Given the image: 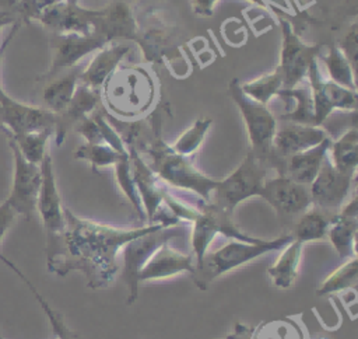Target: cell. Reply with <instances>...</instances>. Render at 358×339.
Returning <instances> with one entry per match:
<instances>
[{"label": "cell", "mask_w": 358, "mask_h": 339, "mask_svg": "<svg viewBox=\"0 0 358 339\" xmlns=\"http://www.w3.org/2000/svg\"><path fill=\"white\" fill-rule=\"evenodd\" d=\"M64 220L66 227L60 238L46 245L48 270L57 276L78 270L92 290L113 283L119 270L116 256L127 241L161 224L122 228L80 217L67 207H64Z\"/></svg>", "instance_id": "cell-1"}, {"label": "cell", "mask_w": 358, "mask_h": 339, "mask_svg": "<svg viewBox=\"0 0 358 339\" xmlns=\"http://www.w3.org/2000/svg\"><path fill=\"white\" fill-rule=\"evenodd\" d=\"M150 157V168L165 184L192 191L203 202H208L217 179L197 170L190 157L178 154L166 144L159 133V125L154 130V137L145 147Z\"/></svg>", "instance_id": "cell-2"}, {"label": "cell", "mask_w": 358, "mask_h": 339, "mask_svg": "<svg viewBox=\"0 0 358 339\" xmlns=\"http://www.w3.org/2000/svg\"><path fill=\"white\" fill-rule=\"evenodd\" d=\"M291 240L292 237L289 234H282L273 240L260 238L256 242L232 240L217 251L207 252L201 263L192 273V279L197 289L207 290L208 286L224 273L249 263L267 252L280 251Z\"/></svg>", "instance_id": "cell-3"}, {"label": "cell", "mask_w": 358, "mask_h": 339, "mask_svg": "<svg viewBox=\"0 0 358 339\" xmlns=\"http://www.w3.org/2000/svg\"><path fill=\"white\" fill-rule=\"evenodd\" d=\"M228 92L245 123L248 139H249V151L260 160L267 168H277V161L273 153V139L277 130V119L267 105L259 104L249 98L241 90L239 80H231L228 85Z\"/></svg>", "instance_id": "cell-4"}, {"label": "cell", "mask_w": 358, "mask_h": 339, "mask_svg": "<svg viewBox=\"0 0 358 339\" xmlns=\"http://www.w3.org/2000/svg\"><path fill=\"white\" fill-rule=\"evenodd\" d=\"M102 87L110 111L126 118L141 115L154 97V83L140 69H117Z\"/></svg>", "instance_id": "cell-5"}, {"label": "cell", "mask_w": 358, "mask_h": 339, "mask_svg": "<svg viewBox=\"0 0 358 339\" xmlns=\"http://www.w3.org/2000/svg\"><path fill=\"white\" fill-rule=\"evenodd\" d=\"M267 172V165L248 151L241 164L229 175L224 179H217L208 202L217 209L232 214L238 205L260 195Z\"/></svg>", "instance_id": "cell-6"}, {"label": "cell", "mask_w": 358, "mask_h": 339, "mask_svg": "<svg viewBox=\"0 0 358 339\" xmlns=\"http://www.w3.org/2000/svg\"><path fill=\"white\" fill-rule=\"evenodd\" d=\"M186 226L158 224L152 230L127 241L120 249L123 255V280L127 284L129 296L126 305H131L138 297V272L150 256L164 244L175 238L185 237Z\"/></svg>", "instance_id": "cell-7"}, {"label": "cell", "mask_w": 358, "mask_h": 339, "mask_svg": "<svg viewBox=\"0 0 358 339\" xmlns=\"http://www.w3.org/2000/svg\"><path fill=\"white\" fill-rule=\"evenodd\" d=\"M190 223V240L194 269L201 263L203 256L207 254L208 247L217 234H222L229 240H238L245 242H256L260 240L242 231L232 220V214L217 209L210 202L201 200V203L197 205V210L192 217Z\"/></svg>", "instance_id": "cell-8"}, {"label": "cell", "mask_w": 358, "mask_h": 339, "mask_svg": "<svg viewBox=\"0 0 358 339\" xmlns=\"http://www.w3.org/2000/svg\"><path fill=\"white\" fill-rule=\"evenodd\" d=\"M8 146L13 154V181L6 202L15 212L17 217L22 216L29 220L36 213V200L42 181L41 165L27 161L10 139Z\"/></svg>", "instance_id": "cell-9"}, {"label": "cell", "mask_w": 358, "mask_h": 339, "mask_svg": "<svg viewBox=\"0 0 358 339\" xmlns=\"http://www.w3.org/2000/svg\"><path fill=\"white\" fill-rule=\"evenodd\" d=\"M280 24L282 42L277 67L282 76L284 88H292L306 77L309 66L320 55V45L305 43L289 21L281 20Z\"/></svg>", "instance_id": "cell-10"}, {"label": "cell", "mask_w": 358, "mask_h": 339, "mask_svg": "<svg viewBox=\"0 0 358 339\" xmlns=\"http://www.w3.org/2000/svg\"><path fill=\"white\" fill-rule=\"evenodd\" d=\"M259 198L274 209L284 224L289 226L312 206L306 185H301L287 175L278 174L273 178H266Z\"/></svg>", "instance_id": "cell-11"}, {"label": "cell", "mask_w": 358, "mask_h": 339, "mask_svg": "<svg viewBox=\"0 0 358 339\" xmlns=\"http://www.w3.org/2000/svg\"><path fill=\"white\" fill-rule=\"evenodd\" d=\"M56 113L45 106L29 105L11 98L0 88V130L7 136L52 129L55 132Z\"/></svg>", "instance_id": "cell-12"}, {"label": "cell", "mask_w": 358, "mask_h": 339, "mask_svg": "<svg viewBox=\"0 0 358 339\" xmlns=\"http://www.w3.org/2000/svg\"><path fill=\"white\" fill-rule=\"evenodd\" d=\"M355 175L357 174L338 171L327 154L317 175L308 186L312 206L333 216L337 214L343 203L347 200L355 181Z\"/></svg>", "instance_id": "cell-13"}, {"label": "cell", "mask_w": 358, "mask_h": 339, "mask_svg": "<svg viewBox=\"0 0 358 339\" xmlns=\"http://www.w3.org/2000/svg\"><path fill=\"white\" fill-rule=\"evenodd\" d=\"M41 165V188L36 200V212L41 217L46 234V245L56 242L64 231V206L57 189L56 177L53 171V161L49 153L43 157Z\"/></svg>", "instance_id": "cell-14"}, {"label": "cell", "mask_w": 358, "mask_h": 339, "mask_svg": "<svg viewBox=\"0 0 358 339\" xmlns=\"http://www.w3.org/2000/svg\"><path fill=\"white\" fill-rule=\"evenodd\" d=\"M101 10H90L60 0L48 7L39 17L38 22L55 31L56 34H94L96 32Z\"/></svg>", "instance_id": "cell-15"}, {"label": "cell", "mask_w": 358, "mask_h": 339, "mask_svg": "<svg viewBox=\"0 0 358 339\" xmlns=\"http://www.w3.org/2000/svg\"><path fill=\"white\" fill-rule=\"evenodd\" d=\"M330 137L323 126L299 125L285 122L282 126H277L273 139V153L277 161V174L284 175L285 160L296 153L308 150L324 139Z\"/></svg>", "instance_id": "cell-16"}, {"label": "cell", "mask_w": 358, "mask_h": 339, "mask_svg": "<svg viewBox=\"0 0 358 339\" xmlns=\"http://www.w3.org/2000/svg\"><path fill=\"white\" fill-rule=\"evenodd\" d=\"M126 147L129 151L131 177L141 199L147 224H154L159 212L162 210L161 205L165 188L159 184L161 179L150 168L148 162H145V160L141 157L138 148L131 143H126Z\"/></svg>", "instance_id": "cell-17"}, {"label": "cell", "mask_w": 358, "mask_h": 339, "mask_svg": "<svg viewBox=\"0 0 358 339\" xmlns=\"http://www.w3.org/2000/svg\"><path fill=\"white\" fill-rule=\"evenodd\" d=\"M108 43L106 38L98 32L94 34H56L52 43V62L49 74L63 69L74 67L87 55L99 50Z\"/></svg>", "instance_id": "cell-18"}, {"label": "cell", "mask_w": 358, "mask_h": 339, "mask_svg": "<svg viewBox=\"0 0 358 339\" xmlns=\"http://www.w3.org/2000/svg\"><path fill=\"white\" fill-rule=\"evenodd\" d=\"M182 272L190 275L194 272L193 255L176 251L169 242H164L140 269L138 282L166 279Z\"/></svg>", "instance_id": "cell-19"}, {"label": "cell", "mask_w": 358, "mask_h": 339, "mask_svg": "<svg viewBox=\"0 0 358 339\" xmlns=\"http://www.w3.org/2000/svg\"><path fill=\"white\" fill-rule=\"evenodd\" d=\"M101 102V90H95L78 81L76 92L60 113H56V126H55V140L60 146L70 130L71 126L77 125L83 118L91 115Z\"/></svg>", "instance_id": "cell-20"}, {"label": "cell", "mask_w": 358, "mask_h": 339, "mask_svg": "<svg viewBox=\"0 0 358 339\" xmlns=\"http://www.w3.org/2000/svg\"><path fill=\"white\" fill-rule=\"evenodd\" d=\"M129 53V46L123 43L108 42L95 52V56L80 73V83L91 88L101 90L106 80L119 69L120 62Z\"/></svg>", "instance_id": "cell-21"}, {"label": "cell", "mask_w": 358, "mask_h": 339, "mask_svg": "<svg viewBox=\"0 0 358 339\" xmlns=\"http://www.w3.org/2000/svg\"><path fill=\"white\" fill-rule=\"evenodd\" d=\"M96 32L105 36L108 42L119 38L134 39L138 27L129 4L123 0H115L108 7L101 8Z\"/></svg>", "instance_id": "cell-22"}, {"label": "cell", "mask_w": 358, "mask_h": 339, "mask_svg": "<svg viewBox=\"0 0 358 339\" xmlns=\"http://www.w3.org/2000/svg\"><path fill=\"white\" fill-rule=\"evenodd\" d=\"M331 137L324 139L319 144L296 153L285 160L284 175L291 178L292 181L309 186L310 182L317 175L330 147Z\"/></svg>", "instance_id": "cell-23"}, {"label": "cell", "mask_w": 358, "mask_h": 339, "mask_svg": "<svg viewBox=\"0 0 358 339\" xmlns=\"http://www.w3.org/2000/svg\"><path fill=\"white\" fill-rule=\"evenodd\" d=\"M358 231V216L338 212L330 220L326 237L331 242L340 258H352L355 255V240Z\"/></svg>", "instance_id": "cell-24"}, {"label": "cell", "mask_w": 358, "mask_h": 339, "mask_svg": "<svg viewBox=\"0 0 358 339\" xmlns=\"http://www.w3.org/2000/svg\"><path fill=\"white\" fill-rule=\"evenodd\" d=\"M302 248V242L291 240L282 248V252L277 261L267 269V273L277 289L285 290L294 284L299 270Z\"/></svg>", "instance_id": "cell-25"}, {"label": "cell", "mask_w": 358, "mask_h": 339, "mask_svg": "<svg viewBox=\"0 0 358 339\" xmlns=\"http://www.w3.org/2000/svg\"><path fill=\"white\" fill-rule=\"evenodd\" d=\"M331 217L333 214L326 213L315 206L309 207L291 224L289 235L292 240L302 244L323 240L326 238Z\"/></svg>", "instance_id": "cell-26"}, {"label": "cell", "mask_w": 358, "mask_h": 339, "mask_svg": "<svg viewBox=\"0 0 358 339\" xmlns=\"http://www.w3.org/2000/svg\"><path fill=\"white\" fill-rule=\"evenodd\" d=\"M277 97L282 98L287 102V108L289 109L288 112L281 115V120L316 126L309 85L308 87L295 85L292 88H282Z\"/></svg>", "instance_id": "cell-27"}, {"label": "cell", "mask_w": 358, "mask_h": 339, "mask_svg": "<svg viewBox=\"0 0 358 339\" xmlns=\"http://www.w3.org/2000/svg\"><path fill=\"white\" fill-rule=\"evenodd\" d=\"M329 158L333 165L347 174H357L358 165V130L352 125L336 140L330 141Z\"/></svg>", "instance_id": "cell-28"}, {"label": "cell", "mask_w": 358, "mask_h": 339, "mask_svg": "<svg viewBox=\"0 0 358 339\" xmlns=\"http://www.w3.org/2000/svg\"><path fill=\"white\" fill-rule=\"evenodd\" d=\"M78 81L80 73L77 70H71L64 76L53 78L42 91L45 108L52 111L53 113L63 112L71 101Z\"/></svg>", "instance_id": "cell-29"}, {"label": "cell", "mask_w": 358, "mask_h": 339, "mask_svg": "<svg viewBox=\"0 0 358 339\" xmlns=\"http://www.w3.org/2000/svg\"><path fill=\"white\" fill-rule=\"evenodd\" d=\"M319 59L324 63V67L327 70L329 80L357 91L355 84V69L348 62V59L344 56V53L340 50L337 45H331L326 55H319Z\"/></svg>", "instance_id": "cell-30"}, {"label": "cell", "mask_w": 358, "mask_h": 339, "mask_svg": "<svg viewBox=\"0 0 358 339\" xmlns=\"http://www.w3.org/2000/svg\"><path fill=\"white\" fill-rule=\"evenodd\" d=\"M239 85L243 94H246L249 98L263 105H267L284 88L282 76L278 67L253 80L239 83Z\"/></svg>", "instance_id": "cell-31"}, {"label": "cell", "mask_w": 358, "mask_h": 339, "mask_svg": "<svg viewBox=\"0 0 358 339\" xmlns=\"http://www.w3.org/2000/svg\"><path fill=\"white\" fill-rule=\"evenodd\" d=\"M358 280V259L357 256L345 259L337 269H334L316 289V296L323 297L345 289L355 287Z\"/></svg>", "instance_id": "cell-32"}, {"label": "cell", "mask_w": 358, "mask_h": 339, "mask_svg": "<svg viewBox=\"0 0 358 339\" xmlns=\"http://www.w3.org/2000/svg\"><path fill=\"white\" fill-rule=\"evenodd\" d=\"M53 133L55 132L52 129H46L7 137L17 146V148L27 161L39 165L48 153V143Z\"/></svg>", "instance_id": "cell-33"}, {"label": "cell", "mask_w": 358, "mask_h": 339, "mask_svg": "<svg viewBox=\"0 0 358 339\" xmlns=\"http://www.w3.org/2000/svg\"><path fill=\"white\" fill-rule=\"evenodd\" d=\"M252 339H306L302 326L292 318L263 321L253 328Z\"/></svg>", "instance_id": "cell-34"}, {"label": "cell", "mask_w": 358, "mask_h": 339, "mask_svg": "<svg viewBox=\"0 0 358 339\" xmlns=\"http://www.w3.org/2000/svg\"><path fill=\"white\" fill-rule=\"evenodd\" d=\"M213 126V119L207 116L197 118L192 126H189L172 144V150L178 154L192 157L203 144L210 127Z\"/></svg>", "instance_id": "cell-35"}, {"label": "cell", "mask_w": 358, "mask_h": 339, "mask_svg": "<svg viewBox=\"0 0 358 339\" xmlns=\"http://www.w3.org/2000/svg\"><path fill=\"white\" fill-rule=\"evenodd\" d=\"M127 153H119L106 143H84L76 148L74 158L88 161L91 168L98 171L101 168L113 167Z\"/></svg>", "instance_id": "cell-36"}, {"label": "cell", "mask_w": 358, "mask_h": 339, "mask_svg": "<svg viewBox=\"0 0 358 339\" xmlns=\"http://www.w3.org/2000/svg\"><path fill=\"white\" fill-rule=\"evenodd\" d=\"M115 177H116V182L120 188V191L124 193V196L127 198V200L131 203V206L134 207V210L137 212V214L140 216L141 220L145 221V214H144V209L141 205V199L138 196L136 184L133 181L131 177V171H130V161H129V153L126 155H123L115 165Z\"/></svg>", "instance_id": "cell-37"}, {"label": "cell", "mask_w": 358, "mask_h": 339, "mask_svg": "<svg viewBox=\"0 0 358 339\" xmlns=\"http://www.w3.org/2000/svg\"><path fill=\"white\" fill-rule=\"evenodd\" d=\"M35 300L38 301V304L41 305L42 311L46 314L48 319H49V324L52 326V331H53V335H55V339H81V336L74 332L64 321V317L62 312H59L56 308H53L45 298L43 296L35 289L32 291Z\"/></svg>", "instance_id": "cell-38"}, {"label": "cell", "mask_w": 358, "mask_h": 339, "mask_svg": "<svg viewBox=\"0 0 358 339\" xmlns=\"http://www.w3.org/2000/svg\"><path fill=\"white\" fill-rule=\"evenodd\" d=\"M60 0H21V3L17 7V17L21 24L36 21L38 17L52 4L57 3Z\"/></svg>", "instance_id": "cell-39"}, {"label": "cell", "mask_w": 358, "mask_h": 339, "mask_svg": "<svg viewBox=\"0 0 358 339\" xmlns=\"http://www.w3.org/2000/svg\"><path fill=\"white\" fill-rule=\"evenodd\" d=\"M357 22H352L351 27L347 29L344 36L340 41V50L344 53V56L348 59V62L352 64V67H357V55H358V39H357Z\"/></svg>", "instance_id": "cell-40"}, {"label": "cell", "mask_w": 358, "mask_h": 339, "mask_svg": "<svg viewBox=\"0 0 358 339\" xmlns=\"http://www.w3.org/2000/svg\"><path fill=\"white\" fill-rule=\"evenodd\" d=\"M15 219H17L15 212L11 209V206L6 200H3L0 203V244Z\"/></svg>", "instance_id": "cell-41"}, {"label": "cell", "mask_w": 358, "mask_h": 339, "mask_svg": "<svg viewBox=\"0 0 358 339\" xmlns=\"http://www.w3.org/2000/svg\"><path fill=\"white\" fill-rule=\"evenodd\" d=\"M218 0H190L192 10L199 17H211Z\"/></svg>", "instance_id": "cell-42"}, {"label": "cell", "mask_w": 358, "mask_h": 339, "mask_svg": "<svg viewBox=\"0 0 358 339\" xmlns=\"http://www.w3.org/2000/svg\"><path fill=\"white\" fill-rule=\"evenodd\" d=\"M253 328L250 325H245L242 322H236L234 326V331L229 332L224 339H252Z\"/></svg>", "instance_id": "cell-43"}, {"label": "cell", "mask_w": 358, "mask_h": 339, "mask_svg": "<svg viewBox=\"0 0 358 339\" xmlns=\"http://www.w3.org/2000/svg\"><path fill=\"white\" fill-rule=\"evenodd\" d=\"M21 25H22L21 22H15V24H13V25H11V29H10V32H8V35H7V36H6V39L1 42V45H0V64H1L3 56H4V53H6V50H7L8 45H10V42L13 41L14 35L18 32V29H20V27H21ZM0 88H1V85H0Z\"/></svg>", "instance_id": "cell-44"}, {"label": "cell", "mask_w": 358, "mask_h": 339, "mask_svg": "<svg viewBox=\"0 0 358 339\" xmlns=\"http://www.w3.org/2000/svg\"><path fill=\"white\" fill-rule=\"evenodd\" d=\"M0 261H1V262H4V263H6V265H7V266H8V268H10V269H11V270H13V272H14V273H15V275H17V276H18V277L25 283V284H27V286L31 283V280H29V279L22 273V270H21L17 265H14V263L7 258V256H4L1 252H0Z\"/></svg>", "instance_id": "cell-45"}, {"label": "cell", "mask_w": 358, "mask_h": 339, "mask_svg": "<svg viewBox=\"0 0 358 339\" xmlns=\"http://www.w3.org/2000/svg\"><path fill=\"white\" fill-rule=\"evenodd\" d=\"M15 22H20L17 15L13 14V13H6V11H0V34H1V29L7 25H13ZM1 45V42H0Z\"/></svg>", "instance_id": "cell-46"}, {"label": "cell", "mask_w": 358, "mask_h": 339, "mask_svg": "<svg viewBox=\"0 0 358 339\" xmlns=\"http://www.w3.org/2000/svg\"><path fill=\"white\" fill-rule=\"evenodd\" d=\"M21 3V0H0V11H6V13H13L15 14L18 4ZM17 15V14H15ZM18 18V17H17ZM20 21V20H18Z\"/></svg>", "instance_id": "cell-47"}, {"label": "cell", "mask_w": 358, "mask_h": 339, "mask_svg": "<svg viewBox=\"0 0 358 339\" xmlns=\"http://www.w3.org/2000/svg\"><path fill=\"white\" fill-rule=\"evenodd\" d=\"M249 1H252L255 4H259L262 7H267L268 4H277V6L282 7V8H289L288 0H249Z\"/></svg>", "instance_id": "cell-48"}, {"label": "cell", "mask_w": 358, "mask_h": 339, "mask_svg": "<svg viewBox=\"0 0 358 339\" xmlns=\"http://www.w3.org/2000/svg\"><path fill=\"white\" fill-rule=\"evenodd\" d=\"M64 1H67V3H71V4H76V3H78V0H64Z\"/></svg>", "instance_id": "cell-49"}, {"label": "cell", "mask_w": 358, "mask_h": 339, "mask_svg": "<svg viewBox=\"0 0 358 339\" xmlns=\"http://www.w3.org/2000/svg\"><path fill=\"white\" fill-rule=\"evenodd\" d=\"M0 339H4V338H3V335H1V332H0Z\"/></svg>", "instance_id": "cell-50"}]
</instances>
